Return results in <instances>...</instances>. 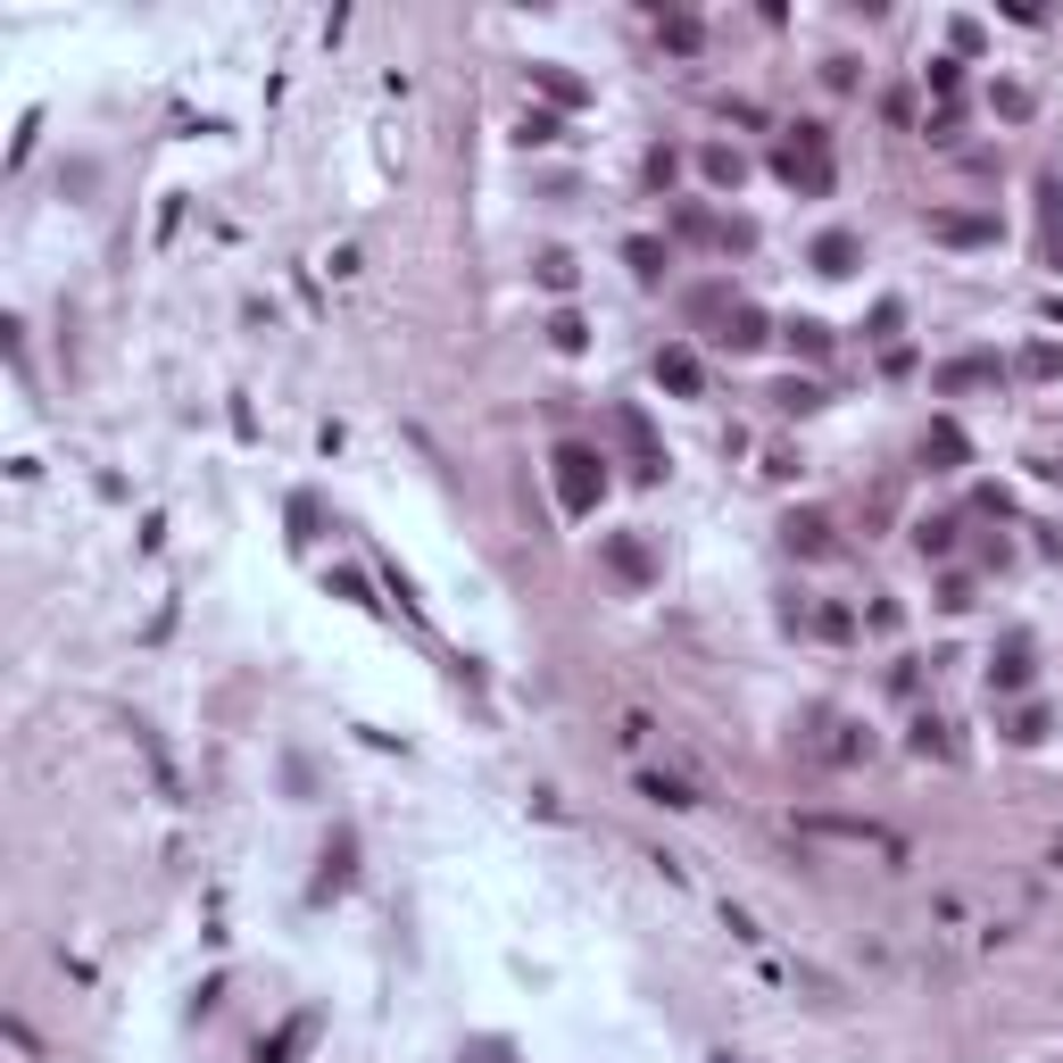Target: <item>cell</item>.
Segmentation results:
<instances>
[{"mask_svg": "<svg viewBox=\"0 0 1063 1063\" xmlns=\"http://www.w3.org/2000/svg\"><path fill=\"white\" fill-rule=\"evenodd\" d=\"M549 466H557L565 516H598V499H607V457H598V449H582V441H565Z\"/></svg>", "mask_w": 1063, "mask_h": 1063, "instance_id": "obj_1", "label": "cell"}, {"mask_svg": "<svg viewBox=\"0 0 1063 1063\" xmlns=\"http://www.w3.org/2000/svg\"><path fill=\"white\" fill-rule=\"evenodd\" d=\"M773 175L822 200V191H831V133H822V125H798L782 150H773Z\"/></svg>", "mask_w": 1063, "mask_h": 1063, "instance_id": "obj_2", "label": "cell"}, {"mask_svg": "<svg viewBox=\"0 0 1063 1063\" xmlns=\"http://www.w3.org/2000/svg\"><path fill=\"white\" fill-rule=\"evenodd\" d=\"M798 831H806V840H840V848H873V856H889V864L906 856V840H897L889 822H856V815H806Z\"/></svg>", "mask_w": 1063, "mask_h": 1063, "instance_id": "obj_3", "label": "cell"}, {"mask_svg": "<svg viewBox=\"0 0 1063 1063\" xmlns=\"http://www.w3.org/2000/svg\"><path fill=\"white\" fill-rule=\"evenodd\" d=\"M598 557H607V574H616V582H632V590H649V582H656V557H649V541H640V532H607V541H598Z\"/></svg>", "mask_w": 1063, "mask_h": 1063, "instance_id": "obj_4", "label": "cell"}, {"mask_svg": "<svg viewBox=\"0 0 1063 1063\" xmlns=\"http://www.w3.org/2000/svg\"><path fill=\"white\" fill-rule=\"evenodd\" d=\"M931 242H955V250L997 242V208H939V217H931Z\"/></svg>", "mask_w": 1063, "mask_h": 1063, "instance_id": "obj_5", "label": "cell"}, {"mask_svg": "<svg viewBox=\"0 0 1063 1063\" xmlns=\"http://www.w3.org/2000/svg\"><path fill=\"white\" fill-rule=\"evenodd\" d=\"M616 441L632 449V474H640V483L665 474V449H656V432H649V416H640V408H616Z\"/></svg>", "mask_w": 1063, "mask_h": 1063, "instance_id": "obj_6", "label": "cell"}, {"mask_svg": "<svg viewBox=\"0 0 1063 1063\" xmlns=\"http://www.w3.org/2000/svg\"><path fill=\"white\" fill-rule=\"evenodd\" d=\"M964 457H972L964 424H955V416H931V432H922V466H931V474H955Z\"/></svg>", "mask_w": 1063, "mask_h": 1063, "instance_id": "obj_7", "label": "cell"}, {"mask_svg": "<svg viewBox=\"0 0 1063 1063\" xmlns=\"http://www.w3.org/2000/svg\"><path fill=\"white\" fill-rule=\"evenodd\" d=\"M350 873H357V840H350V831H333V840H324V873H317V889H308V897H317V906H324V897H341V889H350Z\"/></svg>", "mask_w": 1063, "mask_h": 1063, "instance_id": "obj_8", "label": "cell"}, {"mask_svg": "<svg viewBox=\"0 0 1063 1063\" xmlns=\"http://www.w3.org/2000/svg\"><path fill=\"white\" fill-rule=\"evenodd\" d=\"M317 1014H291V1022H283L275 1030V1039H258V1063H299V1055H308V1039H317Z\"/></svg>", "mask_w": 1063, "mask_h": 1063, "instance_id": "obj_9", "label": "cell"}, {"mask_svg": "<svg viewBox=\"0 0 1063 1063\" xmlns=\"http://www.w3.org/2000/svg\"><path fill=\"white\" fill-rule=\"evenodd\" d=\"M782 541H789V557H831V549H840L831 541V516H789Z\"/></svg>", "mask_w": 1063, "mask_h": 1063, "instance_id": "obj_10", "label": "cell"}, {"mask_svg": "<svg viewBox=\"0 0 1063 1063\" xmlns=\"http://www.w3.org/2000/svg\"><path fill=\"white\" fill-rule=\"evenodd\" d=\"M972 383H997V357L989 350H981V357H948V366H939V399L972 391Z\"/></svg>", "mask_w": 1063, "mask_h": 1063, "instance_id": "obj_11", "label": "cell"}, {"mask_svg": "<svg viewBox=\"0 0 1063 1063\" xmlns=\"http://www.w3.org/2000/svg\"><path fill=\"white\" fill-rule=\"evenodd\" d=\"M856 266H864L856 233H822V242H815V275H856Z\"/></svg>", "mask_w": 1063, "mask_h": 1063, "instance_id": "obj_12", "label": "cell"}, {"mask_svg": "<svg viewBox=\"0 0 1063 1063\" xmlns=\"http://www.w3.org/2000/svg\"><path fill=\"white\" fill-rule=\"evenodd\" d=\"M656 383H665V391H682V399H698V357L682 350V341H673V350H656Z\"/></svg>", "mask_w": 1063, "mask_h": 1063, "instance_id": "obj_13", "label": "cell"}, {"mask_svg": "<svg viewBox=\"0 0 1063 1063\" xmlns=\"http://www.w3.org/2000/svg\"><path fill=\"white\" fill-rule=\"evenodd\" d=\"M723 341H731V350H756V341H765V308L731 299V308H723Z\"/></svg>", "mask_w": 1063, "mask_h": 1063, "instance_id": "obj_14", "label": "cell"}, {"mask_svg": "<svg viewBox=\"0 0 1063 1063\" xmlns=\"http://www.w3.org/2000/svg\"><path fill=\"white\" fill-rule=\"evenodd\" d=\"M989 690H997V698L1030 690V649H1022V640H1014V649H1006V656H997V665H989Z\"/></svg>", "mask_w": 1063, "mask_h": 1063, "instance_id": "obj_15", "label": "cell"}, {"mask_svg": "<svg viewBox=\"0 0 1063 1063\" xmlns=\"http://www.w3.org/2000/svg\"><path fill=\"white\" fill-rule=\"evenodd\" d=\"M532 84H541L557 109H582V100H590V84H582V75H565V67H532Z\"/></svg>", "mask_w": 1063, "mask_h": 1063, "instance_id": "obj_16", "label": "cell"}, {"mask_svg": "<svg viewBox=\"0 0 1063 1063\" xmlns=\"http://www.w3.org/2000/svg\"><path fill=\"white\" fill-rule=\"evenodd\" d=\"M516 142H523V150H549V142H565V125H557V109H523V125H516Z\"/></svg>", "mask_w": 1063, "mask_h": 1063, "instance_id": "obj_17", "label": "cell"}, {"mask_svg": "<svg viewBox=\"0 0 1063 1063\" xmlns=\"http://www.w3.org/2000/svg\"><path fill=\"white\" fill-rule=\"evenodd\" d=\"M698 167H707V184H723V191H740V175H748V158H740V150H723V142H715V150H707V158H698Z\"/></svg>", "mask_w": 1063, "mask_h": 1063, "instance_id": "obj_18", "label": "cell"}, {"mask_svg": "<svg viewBox=\"0 0 1063 1063\" xmlns=\"http://www.w3.org/2000/svg\"><path fill=\"white\" fill-rule=\"evenodd\" d=\"M840 740H831V765H856V756H873V731L864 723H831Z\"/></svg>", "mask_w": 1063, "mask_h": 1063, "instance_id": "obj_19", "label": "cell"}, {"mask_svg": "<svg viewBox=\"0 0 1063 1063\" xmlns=\"http://www.w3.org/2000/svg\"><path fill=\"white\" fill-rule=\"evenodd\" d=\"M623 266H632V275H665V242L632 233V242H623Z\"/></svg>", "mask_w": 1063, "mask_h": 1063, "instance_id": "obj_20", "label": "cell"}, {"mask_svg": "<svg viewBox=\"0 0 1063 1063\" xmlns=\"http://www.w3.org/2000/svg\"><path fill=\"white\" fill-rule=\"evenodd\" d=\"M656 34H665V51H682V58L698 51V18H690V9H673V18L656 25Z\"/></svg>", "mask_w": 1063, "mask_h": 1063, "instance_id": "obj_21", "label": "cell"}, {"mask_svg": "<svg viewBox=\"0 0 1063 1063\" xmlns=\"http://www.w3.org/2000/svg\"><path fill=\"white\" fill-rule=\"evenodd\" d=\"M549 341H557V350H565V357H574V350H582V341H590V324H582V317H574V308H557V317H549Z\"/></svg>", "mask_w": 1063, "mask_h": 1063, "instance_id": "obj_22", "label": "cell"}, {"mask_svg": "<svg viewBox=\"0 0 1063 1063\" xmlns=\"http://www.w3.org/2000/svg\"><path fill=\"white\" fill-rule=\"evenodd\" d=\"M773 408H782V416H815L822 391H815V383H782V391H773Z\"/></svg>", "mask_w": 1063, "mask_h": 1063, "instance_id": "obj_23", "label": "cell"}, {"mask_svg": "<svg viewBox=\"0 0 1063 1063\" xmlns=\"http://www.w3.org/2000/svg\"><path fill=\"white\" fill-rule=\"evenodd\" d=\"M789 350H806V357H822V350H831V324H815V317H798V324H789Z\"/></svg>", "mask_w": 1063, "mask_h": 1063, "instance_id": "obj_24", "label": "cell"}, {"mask_svg": "<svg viewBox=\"0 0 1063 1063\" xmlns=\"http://www.w3.org/2000/svg\"><path fill=\"white\" fill-rule=\"evenodd\" d=\"M915 748H922V756H955V740H948L939 715H922V723H915Z\"/></svg>", "mask_w": 1063, "mask_h": 1063, "instance_id": "obj_25", "label": "cell"}, {"mask_svg": "<svg viewBox=\"0 0 1063 1063\" xmlns=\"http://www.w3.org/2000/svg\"><path fill=\"white\" fill-rule=\"evenodd\" d=\"M806 623H815L822 640H848V632H856V616H848V607H815V616H806Z\"/></svg>", "mask_w": 1063, "mask_h": 1063, "instance_id": "obj_26", "label": "cell"}, {"mask_svg": "<svg viewBox=\"0 0 1063 1063\" xmlns=\"http://www.w3.org/2000/svg\"><path fill=\"white\" fill-rule=\"evenodd\" d=\"M541 283L549 291H574V258H565V250H541Z\"/></svg>", "mask_w": 1063, "mask_h": 1063, "instance_id": "obj_27", "label": "cell"}, {"mask_svg": "<svg viewBox=\"0 0 1063 1063\" xmlns=\"http://www.w3.org/2000/svg\"><path fill=\"white\" fill-rule=\"evenodd\" d=\"M1022 374H1039V383H1047V374H1063V350H1055V341H1039V350L1022 357Z\"/></svg>", "mask_w": 1063, "mask_h": 1063, "instance_id": "obj_28", "label": "cell"}, {"mask_svg": "<svg viewBox=\"0 0 1063 1063\" xmlns=\"http://www.w3.org/2000/svg\"><path fill=\"white\" fill-rule=\"evenodd\" d=\"M457 1063H516V1047H507V1039H474Z\"/></svg>", "mask_w": 1063, "mask_h": 1063, "instance_id": "obj_29", "label": "cell"}, {"mask_svg": "<svg viewBox=\"0 0 1063 1063\" xmlns=\"http://www.w3.org/2000/svg\"><path fill=\"white\" fill-rule=\"evenodd\" d=\"M915 541H922V557H948V549H955V523H922Z\"/></svg>", "mask_w": 1063, "mask_h": 1063, "instance_id": "obj_30", "label": "cell"}, {"mask_svg": "<svg viewBox=\"0 0 1063 1063\" xmlns=\"http://www.w3.org/2000/svg\"><path fill=\"white\" fill-rule=\"evenodd\" d=\"M715 242H723V250H756V224H748V217H723V233H715Z\"/></svg>", "mask_w": 1063, "mask_h": 1063, "instance_id": "obj_31", "label": "cell"}, {"mask_svg": "<svg viewBox=\"0 0 1063 1063\" xmlns=\"http://www.w3.org/2000/svg\"><path fill=\"white\" fill-rule=\"evenodd\" d=\"M640 789H649L656 806H690V789H682V782H665V773H649V782H640Z\"/></svg>", "mask_w": 1063, "mask_h": 1063, "instance_id": "obj_32", "label": "cell"}, {"mask_svg": "<svg viewBox=\"0 0 1063 1063\" xmlns=\"http://www.w3.org/2000/svg\"><path fill=\"white\" fill-rule=\"evenodd\" d=\"M1014 740L1039 748V740H1047V715H1039V707H1022V715H1014Z\"/></svg>", "mask_w": 1063, "mask_h": 1063, "instance_id": "obj_33", "label": "cell"}, {"mask_svg": "<svg viewBox=\"0 0 1063 1063\" xmlns=\"http://www.w3.org/2000/svg\"><path fill=\"white\" fill-rule=\"evenodd\" d=\"M1055 864H1063V831H1055Z\"/></svg>", "mask_w": 1063, "mask_h": 1063, "instance_id": "obj_34", "label": "cell"}]
</instances>
